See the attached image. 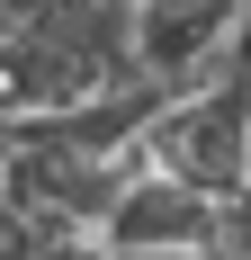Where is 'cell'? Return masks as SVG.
<instances>
[{
	"label": "cell",
	"mask_w": 251,
	"mask_h": 260,
	"mask_svg": "<svg viewBox=\"0 0 251 260\" xmlns=\"http://www.w3.org/2000/svg\"><path fill=\"white\" fill-rule=\"evenodd\" d=\"M99 242L117 260H215L225 251V207L198 198V188H179V180L135 171L125 198H117V215L99 224Z\"/></svg>",
	"instance_id": "3957f363"
},
{
	"label": "cell",
	"mask_w": 251,
	"mask_h": 260,
	"mask_svg": "<svg viewBox=\"0 0 251 260\" xmlns=\"http://www.w3.org/2000/svg\"><path fill=\"white\" fill-rule=\"evenodd\" d=\"M135 9H144V0H135Z\"/></svg>",
	"instance_id": "8992f818"
},
{
	"label": "cell",
	"mask_w": 251,
	"mask_h": 260,
	"mask_svg": "<svg viewBox=\"0 0 251 260\" xmlns=\"http://www.w3.org/2000/svg\"><path fill=\"white\" fill-rule=\"evenodd\" d=\"M81 18V0H0V45H45Z\"/></svg>",
	"instance_id": "5b68a950"
},
{
	"label": "cell",
	"mask_w": 251,
	"mask_h": 260,
	"mask_svg": "<svg viewBox=\"0 0 251 260\" xmlns=\"http://www.w3.org/2000/svg\"><path fill=\"white\" fill-rule=\"evenodd\" d=\"M0 260H117V251L99 234H63V224H45V215L0 198Z\"/></svg>",
	"instance_id": "277c9868"
},
{
	"label": "cell",
	"mask_w": 251,
	"mask_h": 260,
	"mask_svg": "<svg viewBox=\"0 0 251 260\" xmlns=\"http://www.w3.org/2000/svg\"><path fill=\"white\" fill-rule=\"evenodd\" d=\"M125 161H90V153H63V144H36V135H9L0 126V198L27 215H45L63 234H99L125 198Z\"/></svg>",
	"instance_id": "7a4b0ae2"
},
{
	"label": "cell",
	"mask_w": 251,
	"mask_h": 260,
	"mask_svg": "<svg viewBox=\"0 0 251 260\" xmlns=\"http://www.w3.org/2000/svg\"><path fill=\"white\" fill-rule=\"evenodd\" d=\"M125 171H152V180H179V188H198V198H215V207H233L242 180H251V72L233 54L215 72H198L135 135Z\"/></svg>",
	"instance_id": "6da1fadb"
}]
</instances>
